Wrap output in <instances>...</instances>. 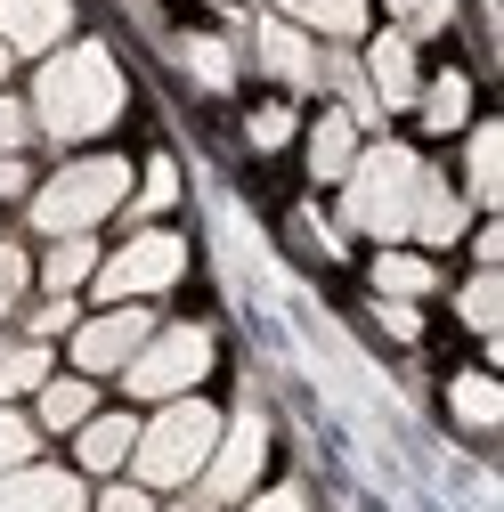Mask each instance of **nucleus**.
Returning a JSON list of instances; mask_svg holds the SVG:
<instances>
[{
	"mask_svg": "<svg viewBox=\"0 0 504 512\" xmlns=\"http://www.w3.org/2000/svg\"><path fill=\"white\" fill-rule=\"evenodd\" d=\"M122 114V74H114V57L98 41H74V49H57L41 82H33V122L49 139H98L106 122Z\"/></svg>",
	"mask_w": 504,
	"mask_h": 512,
	"instance_id": "obj_1",
	"label": "nucleus"
},
{
	"mask_svg": "<svg viewBox=\"0 0 504 512\" xmlns=\"http://www.w3.org/2000/svg\"><path fill=\"white\" fill-rule=\"evenodd\" d=\"M122 196H131V163L122 155H82L33 196V228L41 236H90Z\"/></svg>",
	"mask_w": 504,
	"mask_h": 512,
	"instance_id": "obj_2",
	"label": "nucleus"
},
{
	"mask_svg": "<svg viewBox=\"0 0 504 512\" xmlns=\"http://www.w3.org/2000/svg\"><path fill=\"white\" fill-rule=\"evenodd\" d=\"M212 439H220V415L204 407V399H163V415L131 439V464H139V480L147 488H179V480H196L204 472V456H212Z\"/></svg>",
	"mask_w": 504,
	"mask_h": 512,
	"instance_id": "obj_3",
	"label": "nucleus"
},
{
	"mask_svg": "<svg viewBox=\"0 0 504 512\" xmlns=\"http://www.w3.org/2000/svg\"><path fill=\"white\" fill-rule=\"evenodd\" d=\"M350 196H342V220L366 228V236H407V212H415V187H423V163L407 147H374L358 155L350 171Z\"/></svg>",
	"mask_w": 504,
	"mask_h": 512,
	"instance_id": "obj_4",
	"label": "nucleus"
},
{
	"mask_svg": "<svg viewBox=\"0 0 504 512\" xmlns=\"http://www.w3.org/2000/svg\"><path fill=\"white\" fill-rule=\"evenodd\" d=\"M212 374V334L204 326H163L131 350V366H122V382H131L139 399H179L196 391V382Z\"/></svg>",
	"mask_w": 504,
	"mask_h": 512,
	"instance_id": "obj_5",
	"label": "nucleus"
},
{
	"mask_svg": "<svg viewBox=\"0 0 504 512\" xmlns=\"http://www.w3.org/2000/svg\"><path fill=\"white\" fill-rule=\"evenodd\" d=\"M179 269H187V244H179L171 228H147V236H131V244H122L106 269H90V277H98L106 301H139V293L179 285Z\"/></svg>",
	"mask_w": 504,
	"mask_h": 512,
	"instance_id": "obj_6",
	"label": "nucleus"
},
{
	"mask_svg": "<svg viewBox=\"0 0 504 512\" xmlns=\"http://www.w3.org/2000/svg\"><path fill=\"white\" fill-rule=\"evenodd\" d=\"M261 464H269V423H261V415H236V423H220L212 456H204V472H196L204 504H244V488L261 480Z\"/></svg>",
	"mask_w": 504,
	"mask_h": 512,
	"instance_id": "obj_7",
	"label": "nucleus"
},
{
	"mask_svg": "<svg viewBox=\"0 0 504 512\" xmlns=\"http://www.w3.org/2000/svg\"><path fill=\"white\" fill-rule=\"evenodd\" d=\"M147 334H155V326H147V309L122 301V309L90 317V326H74V366H82V374H122V366H131V350H139Z\"/></svg>",
	"mask_w": 504,
	"mask_h": 512,
	"instance_id": "obj_8",
	"label": "nucleus"
},
{
	"mask_svg": "<svg viewBox=\"0 0 504 512\" xmlns=\"http://www.w3.org/2000/svg\"><path fill=\"white\" fill-rule=\"evenodd\" d=\"M0 512H90L74 472H0Z\"/></svg>",
	"mask_w": 504,
	"mask_h": 512,
	"instance_id": "obj_9",
	"label": "nucleus"
},
{
	"mask_svg": "<svg viewBox=\"0 0 504 512\" xmlns=\"http://www.w3.org/2000/svg\"><path fill=\"white\" fill-rule=\"evenodd\" d=\"M66 25H74V9H66V0H0V41H9V49H57V41H66Z\"/></svg>",
	"mask_w": 504,
	"mask_h": 512,
	"instance_id": "obj_10",
	"label": "nucleus"
},
{
	"mask_svg": "<svg viewBox=\"0 0 504 512\" xmlns=\"http://www.w3.org/2000/svg\"><path fill=\"white\" fill-rule=\"evenodd\" d=\"M366 74H374V106H415V33H383L366 49Z\"/></svg>",
	"mask_w": 504,
	"mask_h": 512,
	"instance_id": "obj_11",
	"label": "nucleus"
},
{
	"mask_svg": "<svg viewBox=\"0 0 504 512\" xmlns=\"http://www.w3.org/2000/svg\"><path fill=\"white\" fill-rule=\"evenodd\" d=\"M261 66L277 74V82H293V90H309V82H318V49H309V33L301 25H261Z\"/></svg>",
	"mask_w": 504,
	"mask_h": 512,
	"instance_id": "obj_12",
	"label": "nucleus"
},
{
	"mask_svg": "<svg viewBox=\"0 0 504 512\" xmlns=\"http://www.w3.org/2000/svg\"><path fill=\"white\" fill-rule=\"evenodd\" d=\"M407 236H423V244H456L464 236V204L439 187L431 171H423V187H415V212H407Z\"/></svg>",
	"mask_w": 504,
	"mask_h": 512,
	"instance_id": "obj_13",
	"label": "nucleus"
},
{
	"mask_svg": "<svg viewBox=\"0 0 504 512\" xmlns=\"http://www.w3.org/2000/svg\"><path fill=\"white\" fill-rule=\"evenodd\" d=\"M285 25H309V33L358 41V33H366V0H285Z\"/></svg>",
	"mask_w": 504,
	"mask_h": 512,
	"instance_id": "obj_14",
	"label": "nucleus"
},
{
	"mask_svg": "<svg viewBox=\"0 0 504 512\" xmlns=\"http://www.w3.org/2000/svg\"><path fill=\"white\" fill-rule=\"evenodd\" d=\"M131 439H139V423H131V415H90V423H82V464H90V472L131 464Z\"/></svg>",
	"mask_w": 504,
	"mask_h": 512,
	"instance_id": "obj_15",
	"label": "nucleus"
},
{
	"mask_svg": "<svg viewBox=\"0 0 504 512\" xmlns=\"http://www.w3.org/2000/svg\"><path fill=\"white\" fill-rule=\"evenodd\" d=\"M350 163H358V122H350V114H326L318 131H309V171H318V179H342Z\"/></svg>",
	"mask_w": 504,
	"mask_h": 512,
	"instance_id": "obj_16",
	"label": "nucleus"
},
{
	"mask_svg": "<svg viewBox=\"0 0 504 512\" xmlns=\"http://www.w3.org/2000/svg\"><path fill=\"white\" fill-rule=\"evenodd\" d=\"M415 106H423L431 131H464V114H472V82H464V74H439L431 90H415Z\"/></svg>",
	"mask_w": 504,
	"mask_h": 512,
	"instance_id": "obj_17",
	"label": "nucleus"
},
{
	"mask_svg": "<svg viewBox=\"0 0 504 512\" xmlns=\"http://www.w3.org/2000/svg\"><path fill=\"white\" fill-rule=\"evenodd\" d=\"M90 415H98L90 382H41V423H49V431H82Z\"/></svg>",
	"mask_w": 504,
	"mask_h": 512,
	"instance_id": "obj_18",
	"label": "nucleus"
},
{
	"mask_svg": "<svg viewBox=\"0 0 504 512\" xmlns=\"http://www.w3.org/2000/svg\"><path fill=\"white\" fill-rule=\"evenodd\" d=\"M472 196H480V204L504 196V131H496V122L472 131Z\"/></svg>",
	"mask_w": 504,
	"mask_h": 512,
	"instance_id": "obj_19",
	"label": "nucleus"
},
{
	"mask_svg": "<svg viewBox=\"0 0 504 512\" xmlns=\"http://www.w3.org/2000/svg\"><path fill=\"white\" fill-rule=\"evenodd\" d=\"M90 269H98V244H90V236H57V244H49V269H41V277H49V293H74Z\"/></svg>",
	"mask_w": 504,
	"mask_h": 512,
	"instance_id": "obj_20",
	"label": "nucleus"
},
{
	"mask_svg": "<svg viewBox=\"0 0 504 512\" xmlns=\"http://www.w3.org/2000/svg\"><path fill=\"white\" fill-rule=\"evenodd\" d=\"M374 285H383L391 301H415V293H431L439 277H431V261H415V252H383V261H374Z\"/></svg>",
	"mask_w": 504,
	"mask_h": 512,
	"instance_id": "obj_21",
	"label": "nucleus"
},
{
	"mask_svg": "<svg viewBox=\"0 0 504 512\" xmlns=\"http://www.w3.org/2000/svg\"><path fill=\"white\" fill-rule=\"evenodd\" d=\"M49 382V350L41 342H17V350H0V399H17V391H41Z\"/></svg>",
	"mask_w": 504,
	"mask_h": 512,
	"instance_id": "obj_22",
	"label": "nucleus"
},
{
	"mask_svg": "<svg viewBox=\"0 0 504 512\" xmlns=\"http://www.w3.org/2000/svg\"><path fill=\"white\" fill-rule=\"evenodd\" d=\"M179 57H187V74H196L204 90H228V82H236V57H228V41H212V33H196Z\"/></svg>",
	"mask_w": 504,
	"mask_h": 512,
	"instance_id": "obj_23",
	"label": "nucleus"
},
{
	"mask_svg": "<svg viewBox=\"0 0 504 512\" xmlns=\"http://www.w3.org/2000/svg\"><path fill=\"white\" fill-rule=\"evenodd\" d=\"M456 415H464L472 431H488V423L504 415V391H496L488 374H464V382H456Z\"/></svg>",
	"mask_w": 504,
	"mask_h": 512,
	"instance_id": "obj_24",
	"label": "nucleus"
},
{
	"mask_svg": "<svg viewBox=\"0 0 504 512\" xmlns=\"http://www.w3.org/2000/svg\"><path fill=\"white\" fill-rule=\"evenodd\" d=\"M496 317H504V277H496V269H480V277L464 285V326L496 334Z\"/></svg>",
	"mask_w": 504,
	"mask_h": 512,
	"instance_id": "obj_25",
	"label": "nucleus"
},
{
	"mask_svg": "<svg viewBox=\"0 0 504 512\" xmlns=\"http://www.w3.org/2000/svg\"><path fill=\"white\" fill-rule=\"evenodd\" d=\"M391 17H399V33H439L456 17V0H391Z\"/></svg>",
	"mask_w": 504,
	"mask_h": 512,
	"instance_id": "obj_26",
	"label": "nucleus"
},
{
	"mask_svg": "<svg viewBox=\"0 0 504 512\" xmlns=\"http://www.w3.org/2000/svg\"><path fill=\"white\" fill-rule=\"evenodd\" d=\"M33 456V423L25 415H9V407H0V472H17Z\"/></svg>",
	"mask_w": 504,
	"mask_h": 512,
	"instance_id": "obj_27",
	"label": "nucleus"
},
{
	"mask_svg": "<svg viewBox=\"0 0 504 512\" xmlns=\"http://www.w3.org/2000/svg\"><path fill=\"white\" fill-rule=\"evenodd\" d=\"M171 196H179V171H171V163H147V187H139V212H171Z\"/></svg>",
	"mask_w": 504,
	"mask_h": 512,
	"instance_id": "obj_28",
	"label": "nucleus"
},
{
	"mask_svg": "<svg viewBox=\"0 0 504 512\" xmlns=\"http://www.w3.org/2000/svg\"><path fill=\"white\" fill-rule=\"evenodd\" d=\"M33 139V106H17V98H0V155H17Z\"/></svg>",
	"mask_w": 504,
	"mask_h": 512,
	"instance_id": "obj_29",
	"label": "nucleus"
},
{
	"mask_svg": "<svg viewBox=\"0 0 504 512\" xmlns=\"http://www.w3.org/2000/svg\"><path fill=\"white\" fill-rule=\"evenodd\" d=\"M49 334H74V301H66V293H49V301L33 309V342H49Z\"/></svg>",
	"mask_w": 504,
	"mask_h": 512,
	"instance_id": "obj_30",
	"label": "nucleus"
},
{
	"mask_svg": "<svg viewBox=\"0 0 504 512\" xmlns=\"http://www.w3.org/2000/svg\"><path fill=\"white\" fill-rule=\"evenodd\" d=\"M293 139V106H261L252 114V147H285Z\"/></svg>",
	"mask_w": 504,
	"mask_h": 512,
	"instance_id": "obj_31",
	"label": "nucleus"
},
{
	"mask_svg": "<svg viewBox=\"0 0 504 512\" xmlns=\"http://www.w3.org/2000/svg\"><path fill=\"white\" fill-rule=\"evenodd\" d=\"M98 512H155V504H147V488H106Z\"/></svg>",
	"mask_w": 504,
	"mask_h": 512,
	"instance_id": "obj_32",
	"label": "nucleus"
},
{
	"mask_svg": "<svg viewBox=\"0 0 504 512\" xmlns=\"http://www.w3.org/2000/svg\"><path fill=\"white\" fill-rule=\"evenodd\" d=\"M17 285H25V252L0 244V293H17Z\"/></svg>",
	"mask_w": 504,
	"mask_h": 512,
	"instance_id": "obj_33",
	"label": "nucleus"
},
{
	"mask_svg": "<svg viewBox=\"0 0 504 512\" xmlns=\"http://www.w3.org/2000/svg\"><path fill=\"white\" fill-rule=\"evenodd\" d=\"M383 326H391L399 342H415V309H407V301H383Z\"/></svg>",
	"mask_w": 504,
	"mask_h": 512,
	"instance_id": "obj_34",
	"label": "nucleus"
},
{
	"mask_svg": "<svg viewBox=\"0 0 504 512\" xmlns=\"http://www.w3.org/2000/svg\"><path fill=\"white\" fill-rule=\"evenodd\" d=\"M244 512H301V496H293V488H277V496H252Z\"/></svg>",
	"mask_w": 504,
	"mask_h": 512,
	"instance_id": "obj_35",
	"label": "nucleus"
},
{
	"mask_svg": "<svg viewBox=\"0 0 504 512\" xmlns=\"http://www.w3.org/2000/svg\"><path fill=\"white\" fill-rule=\"evenodd\" d=\"M0 196H25V163L17 155H0Z\"/></svg>",
	"mask_w": 504,
	"mask_h": 512,
	"instance_id": "obj_36",
	"label": "nucleus"
},
{
	"mask_svg": "<svg viewBox=\"0 0 504 512\" xmlns=\"http://www.w3.org/2000/svg\"><path fill=\"white\" fill-rule=\"evenodd\" d=\"M9 57H17V49H9V41H0V74H9Z\"/></svg>",
	"mask_w": 504,
	"mask_h": 512,
	"instance_id": "obj_37",
	"label": "nucleus"
},
{
	"mask_svg": "<svg viewBox=\"0 0 504 512\" xmlns=\"http://www.w3.org/2000/svg\"><path fill=\"white\" fill-rule=\"evenodd\" d=\"M9 301H17V293H0V309H9Z\"/></svg>",
	"mask_w": 504,
	"mask_h": 512,
	"instance_id": "obj_38",
	"label": "nucleus"
},
{
	"mask_svg": "<svg viewBox=\"0 0 504 512\" xmlns=\"http://www.w3.org/2000/svg\"><path fill=\"white\" fill-rule=\"evenodd\" d=\"M179 512H196V504H179Z\"/></svg>",
	"mask_w": 504,
	"mask_h": 512,
	"instance_id": "obj_39",
	"label": "nucleus"
}]
</instances>
